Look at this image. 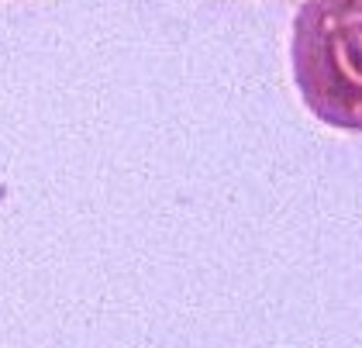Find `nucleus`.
I'll list each match as a JSON object with an SVG mask.
<instances>
[{
	"label": "nucleus",
	"instance_id": "f257e3e1",
	"mask_svg": "<svg viewBox=\"0 0 362 348\" xmlns=\"http://www.w3.org/2000/svg\"><path fill=\"white\" fill-rule=\"evenodd\" d=\"M297 86L328 124L359 128V0H307L293 35Z\"/></svg>",
	"mask_w": 362,
	"mask_h": 348
}]
</instances>
